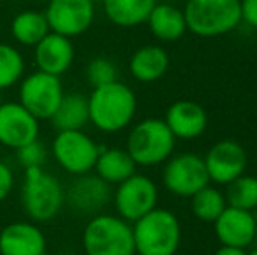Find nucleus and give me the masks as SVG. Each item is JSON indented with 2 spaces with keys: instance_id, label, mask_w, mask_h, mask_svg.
<instances>
[{
  "instance_id": "obj_1",
  "label": "nucleus",
  "mask_w": 257,
  "mask_h": 255,
  "mask_svg": "<svg viewBox=\"0 0 257 255\" xmlns=\"http://www.w3.org/2000/svg\"><path fill=\"white\" fill-rule=\"evenodd\" d=\"M89 123L103 133H117L132 124L137 114V96L124 82H108L93 88L88 96Z\"/></svg>"
},
{
  "instance_id": "obj_2",
  "label": "nucleus",
  "mask_w": 257,
  "mask_h": 255,
  "mask_svg": "<svg viewBox=\"0 0 257 255\" xmlns=\"http://www.w3.org/2000/svg\"><path fill=\"white\" fill-rule=\"evenodd\" d=\"M132 227L139 255H175L179 250L182 227L172 210L156 206Z\"/></svg>"
},
{
  "instance_id": "obj_3",
  "label": "nucleus",
  "mask_w": 257,
  "mask_h": 255,
  "mask_svg": "<svg viewBox=\"0 0 257 255\" xmlns=\"http://www.w3.org/2000/svg\"><path fill=\"white\" fill-rule=\"evenodd\" d=\"M86 255H135L133 227L119 215H93L82 232Z\"/></svg>"
},
{
  "instance_id": "obj_4",
  "label": "nucleus",
  "mask_w": 257,
  "mask_h": 255,
  "mask_svg": "<svg viewBox=\"0 0 257 255\" xmlns=\"http://www.w3.org/2000/svg\"><path fill=\"white\" fill-rule=\"evenodd\" d=\"M184 16L194 35L220 37L241 23L240 0H187Z\"/></svg>"
},
{
  "instance_id": "obj_5",
  "label": "nucleus",
  "mask_w": 257,
  "mask_h": 255,
  "mask_svg": "<svg viewBox=\"0 0 257 255\" xmlns=\"http://www.w3.org/2000/svg\"><path fill=\"white\" fill-rule=\"evenodd\" d=\"M177 138L163 119L140 121L132 128L126 140V150L137 166H158L173 156Z\"/></svg>"
},
{
  "instance_id": "obj_6",
  "label": "nucleus",
  "mask_w": 257,
  "mask_h": 255,
  "mask_svg": "<svg viewBox=\"0 0 257 255\" xmlns=\"http://www.w3.org/2000/svg\"><path fill=\"white\" fill-rule=\"evenodd\" d=\"M21 204L32 220L49 222L65 204V191L60 180L46 173L44 168H28L21 187Z\"/></svg>"
},
{
  "instance_id": "obj_7",
  "label": "nucleus",
  "mask_w": 257,
  "mask_h": 255,
  "mask_svg": "<svg viewBox=\"0 0 257 255\" xmlns=\"http://www.w3.org/2000/svg\"><path fill=\"white\" fill-rule=\"evenodd\" d=\"M100 149L102 147L82 129L58 131L51 145L56 163L75 177L89 173L95 168Z\"/></svg>"
},
{
  "instance_id": "obj_8",
  "label": "nucleus",
  "mask_w": 257,
  "mask_h": 255,
  "mask_svg": "<svg viewBox=\"0 0 257 255\" xmlns=\"http://www.w3.org/2000/svg\"><path fill=\"white\" fill-rule=\"evenodd\" d=\"M210 184L205 161L193 152L170 156L165 161L163 185L166 191L179 197H191L194 192Z\"/></svg>"
},
{
  "instance_id": "obj_9",
  "label": "nucleus",
  "mask_w": 257,
  "mask_h": 255,
  "mask_svg": "<svg viewBox=\"0 0 257 255\" xmlns=\"http://www.w3.org/2000/svg\"><path fill=\"white\" fill-rule=\"evenodd\" d=\"M158 185L153 178L133 173L124 182L117 184L112 194V201L119 217L132 224L158 206Z\"/></svg>"
},
{
  "instance_id": "obj_10",
  "label": "nucleus",
  "mask_w": 257,
  "mask_h": 255,
  "mask_svg": "<svg viewBox=\"0 0 257 255\" xmlns=\"http://www.w3.org/2000/svg\"><path fill=\"white\" fill-rule=\"evenodd\" d=\"M63 95L60 77L41 70L27 75L20 86V103L39 121L51 119Z\"/></svg>"
},
{
  "instance_id": "obj_11",
  "label": "nucleus",
  "mask_w": 257,
  "mask_h": 255,
  "mask_svg": "<svg viewBox=\"0 0 257 255\" xmlns=\"http://www.w3.org/2000/svg\"><path fill=\"white\" fill-rule=\"evenodd\" d=\"M46 4L49 30L68 39L88 32L95 20V0H49Z\"/></svg>"
},
{
  "instance_id": "obj_12",
  "label": "nucleus",
  "mask_w": 257,
  "mask_h": 255,
  "mask_svg": "<svg viewBox=\"0 0 257 255\" xmlns=\"http://www.w3.org/2000/svg\"><path fill=\"white\" fill-rule=\"evenodd\" d=\"M203 161L210 182L227 185L247 171L248 154L241 143L234 140H220L210 147Z\"/></svg>"
},
{
  "instance_id": "obj_13",
  "label": "nucleus",
  "mask_w": 257,
  "mask_h": 255,
  "mask_svg": "<svg viewBox=\"0 0 257 255\" xmlns=\"http://www.w3.org/2000/svg\"><path fill=\"white\" fill-rule=\"evenodd\" d=\"M112 187L98 175H77L65 191V201L81 215H98L112 201Z\"/></svg>"
},
{
  "instance_id": "obj_14",
  "label": "nucleus",
  "mask_w": 257,
  "mask_h": 255,
  "mask_svg": "<svg viewBox=\"0 0 257 255\" xmlns=\"http://www.w3.org/2000/svg\"><path fill=\"white\" fill-rule=\"evenodd\" d=\"M39 138V119L20 102L0 103V143L20 149Z\"/></svg>"
},
{
  "instance_id": "obj_15",
  "label": "nucleus",
  "mask_w": 257,
  "mask_h": 255,
  "mask_svg": "<svg viewBox=\"0 0 257 255\" xmlns=\"http://www.w3.org/2000/svg\"><path fill=\"white\" fill-rule=\"evenodd\" d=\"M257 218L254 213L241 208L226 206L213 222V231L219 241L227 246L247 248L254 243Z\"/></svg>"
},
{
  "instance_id": "obj_16",
  "label": "nucleus",
  "mask_w": 257,
  "mask_h": 255,
  "mask_svg": "<svg viewBox=\"0 0 257 255\" xmlns=\"http://www.w3.org/2000/svg\"><path fill=\"white\" fill-rule=\"evenodd\" d=\"M173 136L179 140L200 138L208 126V114L198 102L193 100H177L166 110L163 119Z\"/></svg>"
},
{
  "instance_id": "obj_17",
  "label": "nucleus",
  "mask_w": 257,
  "mask_h": 255,
  "mask_svg": "<svg viewBox=\"0 0 257 255\" xmlns=\"http://www.w3.org/2000/svg\"><path fill=\"white\" fill-rule=\"evenodd\" d=\"M46 236L32 222H13L0 231V255H46Z\"/></svg>"
},
{
  "instance_id": "obj_18",
  "label": "nucleus",
  "mask_w": 257,
  "mask_h": 255,
  "mask_svg": "<svg viewBox=\"0 0 257 255\" xmlns=\"http://www.w3.org/2000/svg\"><path fill=\"white\" fill-rule=\"evenodd\" d=\"M34 49L35 65L39 70L58 75V77L72 67L75 58V48L72 44V39L54 34V32H49Z\"/></svg>"
},
{
  "instance_id": "obj_19",
  "label": "nucleus",
  "mask_w": 257,
  "mask_h": 255,
  "mask_svg": "<svg viewBox=\"0 0 257 255\" xmlns=\"http://www.w3.org/2000/svg\"><path fill=\"white\" fill-rule=\"evenodd\" d=\"M146 23L151 34L163 42H175L187 32L184 11L172 4H156Z\"/></svg>"
},
{
  "instance_id": "obj_20",
  "label": "nucleus",
  "mask_w": 257,
  "mask_h": 255,
  "mask_svg": "<svg viewBox=\"0 0 257 255\" xmlns=\"http://www.w3.org/2000/svg\"><path fill=\"white\" fill-rule=\"evenodd\" d=\"M170 56L159 46H142L130 58V74L139 82H156L168 72Z\"/></svg>"
},
{
  "instance_id": "obj_21",
  "label": "nucleus",
  "mask_w": 257,
  "mask_h": 255,
  "mask_svg": "<svg viewBox=\"0 0 257 255\" xmlns=\"http://www.w3.org/2000/svg\"><path fill=\"white\" fill-rule=\"evenodd\" d=\"M156 4V0H102L107 20L121 28H133L146 23Z\"/></svg>"
},
{
  "instance_id": "obj_22",
  "label": "nucleus",
  "mask_w": 257,
  "mask_h": 255,
  "mask_svg": "<svg viewBox=\"0 0 257 255\" xmlns=\"http://www.w3.org/2000/svg\"><path fill=\"white\" fill-rule=\"evenodd\" d=\"M93 170L107 184L117 185L137 173V163L126 149H100Z\"/></svg>"
},
{
  "instance_id": "obj_23",
  "label": "nucleus",
  "mask_w": 257,
  "mask_h": 255,
  "mask_svg": "<svg viewBox=\"0 0 257 255\" xmlns=\"http://www.w3.org/2000/svg\"><path fill=\"white\" fill-rule=\"evenodd\" d=\"M58 131H70V129H82L89 123L88 98L81 93L63 95L58 109L49 119Z\"/></svg>"
},
{
  "instance_id": "obj_24",
  "label": "nucleus",
  "mask_w": 257,
  "mask_h": 255,
  "mask_svg": "<svg viewBox=\"0 0 257 255\" xmlns=\"http://www.w3.org/2000/svg\"><path fill=\"white\" fill-rule=\"evenodd\" d=\"M46 14L41 11H21L11 21V35L21 46H35L49 34Z\"/></svg>"
},
{
  "instance_id": "obj_25",
  "label": "nucleus",
  "mask_w": 257,
  "mask_h": 255,
  "mask_svg": "<svg viewBox=\"0 0 257 255\" xmlns=\"http://www.w3.org/2000/svg\"><path fill=\"white\" fill-rule=\"evenodd\" d=\"M189 199L194 217L201 222H208V224H213L217 217L224 211V208L227 206L224 192H220L217 187H212L210 184L194 192Z\"/></svg>"
},
{
  "instance_id": "obj_26",
  "label": "nucleus",
  "mask_w": 257,
  "mask_h": 255,
  "mask_svg": "<svg viewBox=\"0 0 257 255\" xmlns=\"http://www.w3.org/2000/svg\"><path fill=\"white\" fill-rule=\"evenodd\" d=\"M226 203L227 206L241 208V210H255L257 208V177L240 175L226 185Z\"/></svg>"
},
{
  "instance_id": "obj_27",
  "label": "nucleus",
  "mask_w": 257,
  "mask_h": 255,
  "mask_svg": "<svg viewBox=\"0 0 257 255\" xmlns=\"http://www.w3.org/2000/svg\"><path fill=\"white\" fill-rule=\"evenodd\" d=\"M25 74V60L14 46L0 42V91L21 81Z\"/></svg>"
},
{
  "instance_id": "obj_28",
  "label": "nucleus",
  "mask_w": 257,
  "mask_h": 255,
  "mask_svg": "<svg viewBox=\"0 0 257 255\" xmlns=\"http://www.w3.org/2000/svg\"><path fill=\"white\" fill-rule=\"evenodd\" d=\"M86 77L93 88H98V86L117 81V67L112 60L105 58V56H96L88 63Z\"/></svg>"
},
{
  "instance_id": "obj_29",
  "label": "nucleus",
  "mask_w": 257,
  "mask_h": 255,
  "mask_svg": "<svg viewBox=\"0 0 257 255\" xmlns=\"http://www.w3.org/2000/svg\"><path fill=\"white\" fill-rule=\"evenodd\" d=\"M16 157H18V163L25 170H28V168H44L46 159H48V149L37 138L34 142L16 149Z\"/></svg>"
},
{
  "instance_id": "obj_30",
  "label": "nucleus",
  "mask_w": 257,
  "mask_h": 255,
  "mask_svg": "<svg viewBox=\"0 0 257 255\" xmlns=\"http://www.w3.org/2000/svg\"><path fill=\"white\" fill-rule=\"evenodd\" d=\"M14 187V173L6 163L0 161V203L11 194Z\"/></svg>"
},
{
  "instance_id": "obj_31",
  "label": "nucleus",
  "mask_w": 257,
  "mask_h": 255,
  "mask_svg": "<svg viewBox=\"0 0 257 255\" xmlns=\"http://www.w3.org/2000/svg\"><path fill=\"white\" fill-rule=\"evenodd\" d=\"M241 21L257 30V0H240Z\"/></svg>"
},
{
  "instance_id": "obj_32",
  "label": "nucleus",
  "mask_w": 257,
  "mask_h": 255,
  "mask_svg": "<svg viewBox=\"0 0 257 255\" xmlns=\"http://www.w3.org/2000/svg\"><path fill=\"white\" fill-rule=\"evenodd\" d=\"M213 255H247V252H245V248H236V246L222 245Z\"/></svg>"
},
{
  "instance_id": "obj_33",
  "label": "nucleus",
  "mask_w": 257,
  "mask_h": 255,
  "mask_svg": "<svg viewBox=\"0 0 257 255\" xmlns=\"http://www.w3.org/2000/svg\"><path fill=\"white\" fill-rule=\"evenodd\" d=\"M254 241L257 243V224H255V236H254Z\"/></svg>"
},
{
  "instance_id": "obj_34",
  "label": "nucleus",
  "mask_w": 257,
  "mask_h": 255,
  "mask_svg": "<svg viewBox=\"0 0 257 255\" xmlns=\"http://www.w3.org/2000/svg\"><path fill=\"white\" fill-rule=\"evenodd\" d=\"M247 255H257V250H254V252H250V253H247Z\"/></svg>"
},
{
  "instance_id": "obj_35",
  "label": "nucleus",
  "mask_w": 257,
  "mask_h": 255,
  "mask_svg": "<svg viewBox=\"0 0 257 255\" xmlns=\"http://www.w3.org/2000/svg\"><path fill=\"white\" fill-rule=\"evenodd\" d=\"M37 2H49V0H37Z\"/></svg>"
},
{
  "instance_id": "obj_36",
  "label": "nucleus",
  "mask_w": 257,
  "mask_h": 255,
  "mask_svg": "<svg viewBox=\"0 0 257 255\" xmlns=\"http://www.w3.org/2000/svg\"><path fill=\"white\" fill-rule=\"evenodd\" d=\"M0 103H2V102H0Z\"/></svg>"
}]
</instances>
